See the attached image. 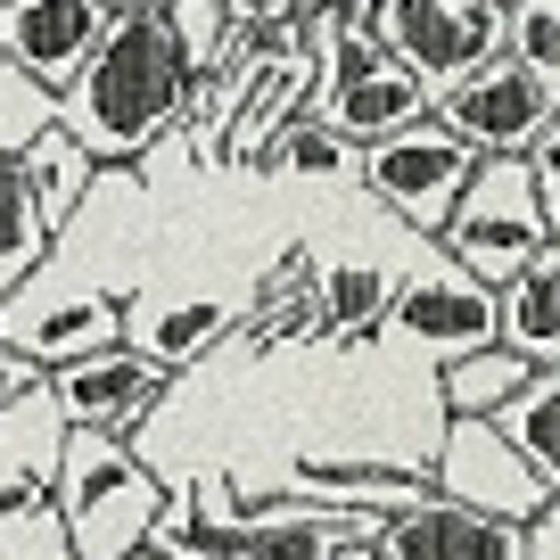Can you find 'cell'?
<instances>
[{
    "instance_id": "cell-20",
    "label": "cell",
    "mask_w": 560,
    "mask_h": 560,
    "mask_svg": "<svg viewBox=\"0 0 560 560\" xmlns=\"http://www.w3.org/2000/svg\"><path fill=\"white\" fill-rule=\"evenodd\" d=\"M527 354H511L503 338L494 347H470V354H454V363H438V387H445V420H494L511 396L527 387Z\"/></svg>"
},
{
    "instance_id": "cell-4",
    "label": "cell",
    "mask_w": 560,
    "mask_h": 560,
    "mask_svg": "<svg viewBox=\"0 0 560 560\" xmlns=\"http://www.w3.org/2000/svg\"><path fill=\"white\" fill-rule=\"evenodd\" d=\"M438 247L462 272H478L487 289H503L527 256H544V247H552V223H544V207H536L527 158H478V174H470V190H462V207L445 214Z\"/></svg>"
},
{
    "instance_id": "cell-17",
    "label": "cell",
    "mask_w": 560,
    "mask_h": 560,
    "mask_svg": "<svg viewBox=\"0 0 560 560\" xmlns=\"http://www.w3.org/2000/svg\"><path fill=\"white\" fill-rule=\"evenodd\" d=\"M18 174H25V190L42 198L50 231H67L74 214L91 207V190H100V158H91L67 124H42V132L25 140V149H18Z\"/></svg>"
},
{
    "instance_id": "cell-5",
    "label": "cell",
    "mask_w": 560,
    "mask_h": 560,
    "mask_svg": "<svg viewBox=\"0 0 560 560\" xmlns=\"http://www.w3.org/2000/svg\"><path fill=\"white\" fill-rule=\"evenodd\" d=\"M371 42L404 67H420L429 91H454L487 58H503V9L487 0H371Z\"/></svg>"
},
{
    "instance_id": "cell-18",
    "label": "cell",
    "mask_w": 560,
    "mask_h": 560,
    "mask_svg": "<svg viewBox=\"0 0 560 560\" xmlns=\"http://www.w3.org/2000/svg\"><path fill=\"white\" fill-rule=\"evenodd\" d=\"M396 264L387 256H330V264H314V298H322V338H363V330H380V314H387V298H396Z\"/></svg>"
},
{
    "instance_id": "cell-16",
    "label": "cell",
    "mask_w": 560,
    "mask_h": 560,
    "mask_svg": "<svg viewBox=\"0 0 560 560\" xmlns=\"http://www.w3.org/2000/svg\"><path fill=\"white\" fill-rule=\"evenodd\" d=\"M494 338L527 363H560V240L544 256H527L520 272L494 289Z\"/></svg>"
},
{
    "instance_id": "cell-28",
    "label": "cell",
    "mask_w": 560,
    "mask_h": 560,
    "mask_svg": "<svg viewBox=\"0 0 560 560\" xmlns=\"http://www.w3.org/2000/svg\"><path fill=\"white\" fill-rule=\"evenodd\" d=\"M18 511H50V478L0 438V520H18Z\"/></svg>"
},
{
    "instance_id": "cell-1",
    "label": "cell",
    "mask_w": 560,
    "mask_h": 560,
    "mask_svg": "<svg viewBox=\"0 0 560 560\" xmlns=\"http://www.w3.org/2000/svg\"><path fill=\"white\" fill-rule=\"evenodd\" d=\"M207 74H190L174 25L165 18H124L100 34V50L83 58L67 91H58V124L83 140L100 165H149L190 116V91Z\"/></svg>"
},
{
    "instance_id": "cell-31",
    "label": "cell",
    "mask_w": 560,
    "mask_h": 560,
    "mask_svg": "<svg viewBox=\"0 0 560 560\" xmlns=\"http://www.w3.org/2000/svg\"><path fill=\"white\" fill-rule=\"evenodd\" d=\"M527 560H560V494H552V511L527 520Z\"/></svg>"
},
{
    "instance_id": "cell-27",
    "label": "cell",
    "mask_w": 560,
    "mask_h": 560,
    "mask_svg": "<svg viewBox=\"0 0 560 560\" xmlns=\"http://www.w3.org/2000/svg\"><path fill=\"white\" fill-rule=\"evenodd\" d=\"M223 18L264 50H298L305 42V0H223Z\"/></svg>"
},
{
    "instance_id": "cell-22",
    "label": "cell",
    "mask_w": 560,
    "mask_h": 560,
    "mask_svg": "<svg viewBox=\"0 0 560 560\" xmlns=\"http://www.w3.org/2000/svg\"><path fill=\"white\" fill-rule=\"evenodd\" d=\"M50 214H42V198L25 190L18 158H0V298H18L25 280L42 272V256H50Z\"/></svg>"
},
{
    "instance_id": "cell-19",
    "label": "cell",
    "mask_w": 560,
    "mask_h": 560,
    "mask_svg": "<svg viewBox=\"0 0 560 560\" xmlns=\"http://www.w3.org/2000/svg\"><path fill=\"white\" fill-rule=\"evenodd\" d=\"M231 330V305L223 298H190V305H140V314H124V338H132L140 354H158L165 371L198 363L207 347H223Z\"/></svg>"
},
{
    "instance_id": "cell-29",
    "label": "cell",
    "mask_w": 560,
    "mask_h": 560,
    "mask_svg": "<svg viewBox=\"0 0 560 560\" xmlns=\"http://www.w3.org/2000/svg\"><path fill=\"white\" fill-rule=\"evenodd\" d=\"M527 182H536V207H544V223H552V240H560V116L527 140Z\"/></svg>"
},
{
    "instance_id": "cell-33",
    "label": "cell",
    "mask_w": 560,
    "mask_h": 560,
    "mask_svg": "<svg viewBox=\"0 0 560 560\" xmlns=\"http://www.w3.org/2000/svg\"><path fill=\"white\" fill-rule=\"evenodd\" d=\"M338 560H387V552H380V544H347Z\"/></svg>"
},
{
    "instance_id": "cell-30",
    "label": "cell",
    "mask_w": 560,
    "mask_h": 560,
    "mask_svg": "<svg viewBox=\"0 0 560 560\" xmlns=\"http://www.w3.org/2000/svg\"><path fill=\"white\" fill-rule=\"evenodd\" d=\"M42 380H50V371H42L34 354H18V347H9V338H0V412H18V404L34 396Z\"/></svg>"
},
{
    "instance_id": "cell-8",
    "label": "cell",
    "mask_w": 560,
    "mask_h": 560,
    "mask_svg": "<svg viewBox=\"0 0 560 560\" xmlns=\"http://www.w3.org/2000/svg\"><path fill=\"white\" fill-rule=\"evenodd\" d=\"M429 478H438V494H454V503H470V511H494V520H511V527L552 511V487L520 462V445H511L494 420H445L438 454H429Z\"/></svg>"
},
{
    "instance_id": "cell-2",
    "label": "cell",
    "mask_w": 560,
    "mask_h": 560,
    "mask_svg": "<svg viewBox=\"0 0 560 560\" xmlns=\"http://www.w3.org/2000/svg\"><path fill=\"white\" fill-rule=\"evenodd\" d=\"M50 511L67 527V560H132L165 511V478L132 454V438L67 429V454L50 478Z\"/></svg>"
},
{
    "instance_id": "cell-12",
    "label": "cell",
    "mask_w": 560,
    "mask_h": 560,
    "mask_svg": "<svg viewBox=\"0 0 560 560\" xmlns=\"http://www.w3.org/2000/svg\"><path fill=\"white\" fill-rule=\"evenodd\" d=\"M107 18L91 0H0V58H18L42 91H67L100 50Z\"/></svg>"
},
{
    "instance_id": "cell-25",
    "label": "cell",
    "mask_w": 560,
    "mask_h": 560,
    "mask_svg": "<svg viewBox=\"0 0 560 560\" xmlns=\"http://www.w3.org/2000/svg\"><path fill=\"white\" fill-rule=\"evenodd\" d=\"M42 124H58V91H42L18 58H0V158H18Z\"/></svg>"
},
{
    "instance_id": "cell-11",
    "label": "cell",
    "mask_w": 560,
    "mask_h": 560,
    "mask_svg": "<svg viewBox=\"0 0 560 560\" xmlns=\"http://www.w3.org/2000/svg\"><path fill=\"white\" fill-rule=\"evenodd\" d=\"M380 552L387 560H527V527L470 511L454 494H420V503L380 520Z\"/></svg>"
},
{
    "instance_id": "cell-3",
    "label": "cell",
    "mask_w": 560,
    "mask_h": 560,
    "mask_svg": "<svg viewBox=\"0 0 560 560\" xmlns=\"http://www.w3.org/2000/svg\"><path fill=\"white\" fill-rule=\"evenodd\" d=\"M470 174H478V149L462 132H445L438 116H420V124H404V132L371 140L354 182H363V198L380 214H396L412 240H438L445 214H454L462 190H470Z\"/></svg>"
},
{
    "instance_id": "cell-23",
    "label": "cell",
    "mask_w": 560,
    "mask_h": 560,
    "mask_svg": "<svg viewBox=\"0 0 560 560\" xmlns=\"http://www.w3.org/2000/svg\"><path fill=\"white\" fill-rule=\"evenodd\" d=\"M264 174H272V182H354V174H363V149L338 140L330 124L305 107V116L264 149Z\"/></svg>"
},
{
    "instance_id": "cell-26",
    "label": "cell",
    "mask_w": 560,
    "mask_h": 560,
    "mask_svg": "<svg viewBox=\"0 0 560 560\" xmlns=\"http://www.w3.org/2000/svg\"><path fill=\"white\" fill-rule=\"evenodd\" d=\"M165 25H174V42H182V58H190V74H214L223 42L240 34V25L223 18V0H174V9H165Z\"/></svg>"
},
{
    "instance_id": "cell-7",
    "label": "cell",
    "mask_w": 560,
    "mask_h": 560,
    "mask_svg": "<svg viewBox=\"0 0 560 560\" xmlns=\"http://www.w3.org/2000/svg\"><path fill=\"white\" fill-rule=\"evenodd\" d=\"M0 338L18 354H34L42 371L74 363V354H100L124 338V305L91 280H58V264L42 256V272L25 280L18 298H0Z\"/></svg>"
},
{
    "instance_id": "cell-6",
    "label": "cell",
    "mask_w": 560,
    "mask_h": 560,
    "mask_svg": "<svg viewBox=\"0 0 560 560\" xmlns=\"http://www.w3.org/2000/svg\"><path fill=\"white\" fill-rule=\"evenodd\" d=\"M380 338L429 354V363H454V354H470V347H494V289L478 272H462V264L438 247L429 264H412V272L396 280V298H387V314H380Z\"/></svg>"
},
{
    "instance_id": "cell-15",
    "label": "cell",
    "mask_w": 560,
    "mask_h": 560,
    "mask_svg": "<svg viewBox=\"0 0 560 560\" xmlns=\"http://www.w3.org/2000/svg\"><path fill=\"white\" fill-rule=\"evenodd\" d=\"M272 494H298V503H338V511H404L420 503V494H438V478H429V462H298V470L280 478Z\"/></svg>"
},
{
    "instance_id": "cell-32",
    "label": "cell",
    "mask_w": 560,
    "mask_h": 560,
    "mask_svg": "<svg viewBox=\"0 0 560 560\" xmlns=\"http://www.w3.org/2000/svg\"><path fill=\"white\" fill-rule=\"evenodd\" d=\"M91 9H100L107 25H124V18H165L174 0H91Z\"/></svg>"
},
{
    "instance_id": "cell-9",
    "label": "cell",
    "mask_w": 560,
    "mask_h": 560,
    "mask_svg": "<svg viewBox=\"0 0 560 560\" xmlns=\"http://www.w3.org/2000/svg\"><path fill=\"white\" fill-rule=\"evenodd\" d=\"M429 116H438L445 132H462L478 158H527V140L560 116V100L520 67V58H487V67L462 74L454 91H438Z\"/></svg>"
},
{
    "instance_id": "cell-14",
    "label": "cell",
    "mask_w": 560,
    "mask_h": 560,
    "mask_svg": "<svg viewBox=\"0 0 560 560\" xmlns=\"http://www.w3.org/2000/svg\"><path fill=\"white\" fill-rule=\"evenodd\" d=\"M314 91H322V74H314V50H305V42L264 58L256 91L240 100V116H231V132H223V174H264V149L314 107Z\"/></svg>"
},
{
    "instance_id": "cell-24",
    "label": "cell",
    "mask_w": 560,
    "mask_h": 560,
    "mask_svg": "<svg viewBox=\"0 0 560 560\" xmlns=\"http://www.w3.org/2000/svg\"><path fill=\"white\" fill-rule=\"evenodd\" d=\"M503 58H520L560 100V0H520V9H503Z\"/></svg>"
},
{
    "instance_id": "cell-21",
    "label": "cell",
    "mask_w": 560,
    "mask_h": 560,
    "mask_svg": "<svg viewBox=\"0 0 560 560\" xmlns=\"http://www.w3.org/2000/svg\"><path fill=\"white\" fill-rule=\"evenodd\" d=\"M494 429H503V438L520 445V462L560 494V363L527 371V387L503 404V412H494Z\"/></svg>"
},
{
    "instance_id": "cell-10",
    "label": "cell",
    "mask_w": 560,
    "mask_h": 560,
    "mask_svg": "<svg viewBox=\"0 0 560 560\" xmlns=\"http://www.w3.org/2000/svg\"><path fill=\"white\" fill-rule=\"evenodd\" d=\"M165 380H174V371H165L158 354H140L132 338H116V347H100V354L58 363V371H50V396H58V412H67V429H107V438H132L140 420L165 404Z\"/></svg>"
},
{
    "instance_id": "cell-13",
    "label": "cell",
    "mask_w": 560,
    "mask_h": 560,
    "mask_svg": "<svg viewBox=\"0 0 560 560\" xmlns=\"http://www.w3.org/2000/svg\"><path fill=\"white\" fill-rule=\"evenodd\" d=\"M438 107V91L420 83V67H404V58H363V67L347 74V83H330L314 100V116L330 124L338 140H354V149H371V140H387V132H404V124H420Z\"/></svg>"
},
{
    "instance_id": "cell-34",
    "label": "cell",
    "mask_w": 560,
    "mask_h": 560,
    "mask_svg": "<svg viewBox=\"0 0 560 560\" xmlns=\"http://www.w3.org/2000/svg\"><path fill=\"white\" fill-rule=\"evenodd\" d=\"M487 9H520V0H487Z\"/></svg>"
}]
</instances>
